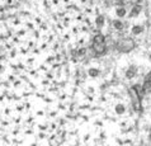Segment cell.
<instances>
[{"label":"cell","instance_id":"cell-1","mask_svg":"<svg viewBox=\"0 0 151 146\" xmlns=\"http://www.w3.org/2000/svg\"><path fill=\"white\" fill-rule=\"evenodd\" d=\"M137 74H138V68L136 65H129L127 69H126V79H128V80H133L136 76H137Z\"/></svg>","mask_w":151,"mask_h":146},{"label":"cell","instance_id":"cell-2","mask_svg":"<svg viewBox=\"0 0 151 146\" xmlns=\"http://www.w3.org/2000/svg\"><path fill=\"white\" fill-rule=\"evenodd\" d=\"M144 26L142 24H138V23H136V24H133V26L131 27V33L133 36H140V35H142L144 33Z\"/></svg>","mask_w":151,"mask_h":146},{"label":"cell","instance_id":"cell-3","mask_svg":"<svg viewBox=\"0 0 151 146\" xmlns=\"http://www.w3.org/2000/svg\"><path fill=\"white\" fill-rule=\"evenodd\" d=\"M100 75V70L96 68V66H90L89 69H88V76L90 79H96Z\"/></svg>","mask_w":151,"mask_h":146},{"label":"cell","instance_id":"cell-4","mask_svg":"<svg viewBox=\"0 0 151 146\" xmlns=\"http://www.w3.org/2000/svg\"><path fill=\"white\" fill-rule=\"evenodd\" d=\"M126 27V24L122 19H116V20H113V28L116 29V31H118V32H122L123 29Z\"/></svg>","mask_w":151,"mask_h":146},{"label":"cell","instance_id":"cell-5","mask_svg":"<svg viewBox=\"0 0 151 146\" xmlns=\"http://www.w3.org/2000/svg\"><path fill=\"white\" fill-rule=\"evenodd\" d=\"M116 15H117V19L124 18V17L127 15V10H126V8H123V6L117 8V9H116Z\"/></svg>","mask_w":151,"mask_h":146},{"label":"cell","instance_id":"cell-6","mask_svg":"<svg viewBox=\"0 0 151 146\" xmlns=\"http://www.w3.org/2000/svg\"><path fill=\"white\" fill-rule=\"evenodd\" d=\"M95 24H96V27H98L99 29H102V28L104 27V24H106L104 17H103V15H99L98 18H96V20H95Z\"/></svg>","mask_w":151,"mask_h":146},{"label":"cell","instance_id":"cell-7","mask_svg":"<svg viewBox=\"0 0 151 146\" xmlns=\"http://www.w3.org/2000/svg\"><path fill=\"white\" fill-rule=\"evenodd\" d=\"M140 12H141V6L140 5H135L132 8V12H131V17H136V15H138L140 14Z\"/></svg>","mask_w":151,"mask_h":146},{"label":"cell","instance_id":"cell-8","mask_svg":"<svg viewBox=\"0 0 151 146\" xmlns=\"http://www.w3.org/2000/svg\"><path fill=\"white\" fill-rule=\"evenodd\" d=\"M149 61H150V62H151V52H150V53H149Z\"/></svg>","mask_w":151,"mask_h":146}]
</instances>
